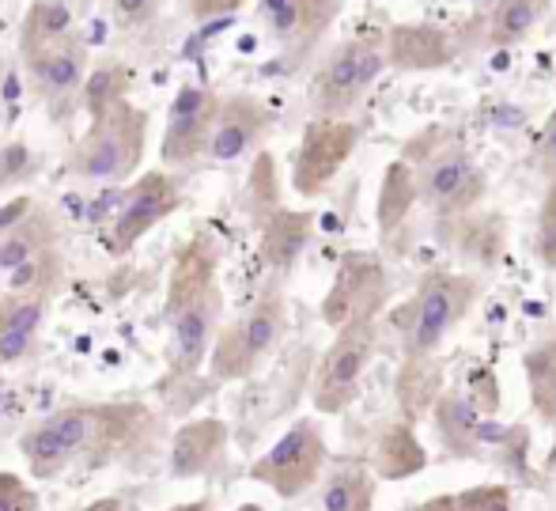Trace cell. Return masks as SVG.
I'll return each mask as SVG.
<instances>
[{
  "instance_id": "obj_17",
  "label": "cell",
  "mask_w": 556,
  "mask_h": 511,
  "mask_svg": "<svg viewBox=\"0 0 556 511\" xmlns=\"http://www.w3.org/2000/svg\"><path fill=\"white\" fill-rule=\"evenodd\" d=\"M440 227L469 265L492 270V265L504 258L507 220L500 216V212H466V216L440 220Z\"/></svg>"
},
{
  "instance_id": "obj_26",
  "label": "cell",
  "mask_w": 556,
  "mask_h": 511,
  "mask_svg": "<svg viewBox=\"0 0 556 511\" xmlns=\"http://www.w3.org/2000/svg\"><path fill=\"white\" fill-rule=\"evenodd\" d=\"M538 15H542V0H496L489 27H484V42L492 50H511L527 42L530 30L538 27Z\"/></svg>"
},
{
  "instance_id": "obj_5",
  "label": "cell",
  "mask_w": 556,
  "mask_h": 511,
  "mask_svg": "<svg viewBox=\"0 0 556 511\" xmlns=\"http://www.w3.org/2000/svg\"><path fill=\"white\" fill-rule=\"evenodd\" d=\"M288 326V303L280 292H265L262 300L250 307L231 329H224L213 349V375L220 383L247 379L285 337Z\"/></svg>"
},
{
  "instance_id": "obj_20",
  "label": "cell",
  "mask_w": 556,
  "mask_h": 511,
  "mask_svg": "<svg viewBox=\"0 0 556 511\" xmlns=\"http://www.w3.org/2000/svg\"><path fill=\"white\" fill-rule=\"evenodd\" d=\"M224 444H227V428L224 421H190L178 428L175 436V447H170V474L175 477H198V474H208L216 466V459L224 454Z\"/></svg>"
},
{
  "instance_id": "obj_33",
  "label": "cell",
  "mask_w": 556,
  "mask_h": 511,
  "mask_svg": "<svg viewBox=\"0 0 556 511\" xmlns=\"http://www.w3.org/2000/svg\"><path fill=\"white\" fill-rule=\"evenodd\" d=\"M538 258L545 270H556V178L545 186L542 209H538Z\"/></svg>"
},
{
  "instance_id": "obj_12",
  "label": "cell",
  "mask_w": 556,
  "mask_h": 511,
  "mask_svg": "<svg viewBox=\"0 0 556 511\" xmlns=\"http://www.w3.org/2000/svg\"><path fill=\"white\" fill-rule=\"evenodd\" d=\"M387 68L394 73H435L454 65L458 42L446 27L432 23H397L387 30Z\"/></svg>"
},
{
  "instance_id": "obj_34",
  "label": "cell",
  "mask_w": 556,
  "mask_h": 511,
  "mask_svg": "<svg viewBox=\"0 0 556 511\" xmlns=\"http://www.w3.org/2000/svg\"><path fill=\"white\" fill-rule=\"evenodd\" d=\"M46 319V307L38 296H23V300H12L8 307H0V329H27L35 334Z\"/></svg>"
},
{
  "instance_id": "obj_14",
  "label": "cell",
  "mask_w": 556,
  "mask_h": 511,
  "mask_svg": "<svg viewBox=\"0 0 556 511\" xmlns=\"http://www.w3.org/2000/svg\"><path fill=\"white\" fill-rule=\"evenodd\" d=\"M269 125H273V114L265 110V102H257L254 96H235L220 102V117H216L213 140H208V155H213L216 163L239 160L250 148L262 145Z\"/></svg>"
},
{
  "instance_id": "obj_39",
  "label": "cell",
  "mask_w": 556,
  "mask_h": 511,
  "mask_svg": "<svg viewBox=\"0 0 556 511\" xmlns=\"http://www.w3.org/2000/svg\"><path fill=\"white\" fill-rule=\"evenodd\" d=\"M35 349V334L27 329H0V364H15Z\"/></svg>"
},
{
  "instance_id": "obj_23",
  "label": "cell",
  "mask_w": 556,
  "mask_h": 511,
  "mask_svg": "<svg viewBox=\"0 0 556 511\" xmlns=\"http://www.w3.org/2000/svg\"><path fill=\"white\" fill-rule=\"evenodd\" d=\"M443 398V364L435 357H405L397 375V406L405 421L417 424L432 416L435 402Z\"/></svg>"
},
{
  "instance_id": "obj_21",
  "label": "cell",
  "mask_w": 556,
  "mask_h": 511,
  "mask_svg": "<svg viewBox=\"0 0 556 511\" xmlns=\"http://www.w3.org/2000/svg\"><path fill=\"white\" fill-rule=\"evenodd\" d=\"M311 232H315V216L311 212H295V209L269 212L262 227V258L277 273H288L300 262L303 250H307Z\"/></svg>"
},
{
  "instance_id": "obj_22",
  "label": "cell",
  "mask_w": 556,
  "mask_h": 511,
  "mask_svg": "<svg viewBox=\"0 0 556 511\" xmlns=\"http://www.w3.org/2000/svg\"><path fill=\"white\" fill-rule=\"evenodd\" d=\"M417 201H420L417 171H413V163H405L402 155H397V160H390L387 171H382L379 198H375V224H379L382 239H390V235L409 220Z\"/></svg>"
},
{
  "instance_id": "obj_13",
  "label": "cell",
  "mask_w": 556,
  "mask_h": 511,
  "mask_svg": "<svg viewBox=\"0 0 556 511\" xmlns=\"http://www.w3.org/2000/svg\"><path fill=\"white\" fill-rule=\"evenodd\" d=\"M220 288H208L198 300H190L178 311H170V357L178 375H193L213 345L216 322H220Z\"/></svg>"
},
{
  "instance_id": "obj_7",
  "label": "cell",
  "mask_w": 556,
  "mask_h": 511,
  "mask_svg": "<svg viewBox=\"0 0 556 511\" xmlns=\"http://www.w3.org/2000/svg\"><path fill=\"white\" fill-rule=\"evenodd\" d=\"M375 349H379V319L337 329L333 345L326 349L323 364H318L315 395H311L318 413H344L356 402Z\"/></svg>"
},
{
  "instance_id": "obj_36",
  "label": "cell",
  "mask_w": 556,
  "mask_h": 511,
  "mask_svg": "<svg viewBox=\"0 0 556 511\" xmlns=\"http://www.w3.org/2000/svg\"><path fill=\"white\" fill-rule=\"evenodd\" d=\"M534 160H538V171L553 183L556 178V107H553V114L542 122V129H538Z\"/></svg>"
},
{
  "instance_id": "obj_15",
  "label": "cell",
  "mask_w": 556,
  "mask_h": 511,
  "mask_svg": "<svg viewBox=\"0 0 556 511\" xmlns=\"http://www.w3.org/2000/svg\"><path fill=\"white\" fill-rule=\"evenodd\" d=\"M337 15V0H262V20L273 38L292 46L295 53L311 50Z\"/></svg>"
},
{
  "instance_id": "obj_42",
  "label": "cell",
  "mask_w": 556,
  "mask_h": 511,
  "mask_svg": "<svg viewBox=\"0 0 556 511\" xmlns=\"http://www.w3.org/2000/svg\"><path fill=\"white\" fill-rule=\"evenodd\" d=\"M186 8H190L193 20L205 23V20H216V15H220V20H227L231 12H239L242 0H186Z\"/></svg>"
},
{
  "instance_id": "obj_10",
  "label": "cell",
  "mask_w": 556,
  "mask_h": 511,
  "mask_svg": "<svg viewBox=\"0 0 556 511\" xmlns=\"http://www.w3.org/2000/svg\"><path fill=\"white\" fill-rule=\"evenodd\" d=\"M216 117H220V99L201 84H186L170 102L167 133H163V163L186 167L201 152H208Z\"/></svg>"
},
{
  "instance_id": "obj_29",
  "label": "cell",
  "mask_w": 556,
  "mask_h": 511,
  "mask_svg": "<svg viewBox=\"0 0 556 511\" xmlns=\"http://www.w3.org/2000/svg\"><path fill=\"white\" fill-rule=\"evenodd\" d=\"M20 447H23V454H27L30 470H35L38 477L58 474V470L65 466L68 459H73V451H68V444L58 436V432L50 428V424H42V428L27 432Z\"/></svg>"
},
{
  "instance_id": "obj_8",
  "label": "cell",
  "mask_w": 556,
  "mask_h": 511,
  "mask_svg": "<svg viewBox=\"0 0 556 511\" xmlns=\"http://www.w3.org/2000/svg\"><path fill=\"white\" fill-rule=\"evenodd\" d=\"M144 133L148 117L122 99L111 114L91 125L88 140L76 152V171L84 178H99V183H117V178L132 175L140 163V148H144Z\"/></svg>"
},
{
  "instance_id": "obj_27",
  "label": "cell",
  "mask_w": 556,
  "mask_h": 511,
  "mask_svg": "<svg viewBox=\"0 0 556 511\" xmlns=\"http://www.w3.org/2000/svg\"><path fill=\"white\" fill-rule=\"evenodd\" d=\"M68 27H73V12H68L65 0H38L27 12V20H23V50H27V58L65 42Z\"/></svg>"
},
{
  "instance_id": "obj_11",
  "label": "cell",
  "mask_w": 556,
  "mask_h": 511,
  "mask_svg": "<svg viewBox=\"0 0 556 511\" xmlns=\"http://www.w3.org/2000/svg\"><path fill=\"white\" fill-rule=\"evenodd\" d=\"M182 198V186L175 183L163 171H152L144 175L129 194H125L122 209H117L114 220V235H111V250L114 254H125L137 239H144V232H152L163 216Z\"/></svg>"
},
{
  "instance_id": "obj_35",
  "label": "cell",
  "mask_w": 556,
  "mask_h": 511,
  "mask_svg": "<svg viewBox=\"0 0 556 511\" xmlns=\"http://www.w3.org/2000/svg\"><path fill=\"white\" fill-rule=\"evenodd\" d=\"M466 398L481 409L484 416H496L500 409V383H496V372H492L489 364H477L473 375H469V390Z\"/></svg>"
},
{
  "instance_id": "obj_37",
  "label": "cell",
  "mask_w": 556,
  "mask_h": 511,
  "mask_svg": "<svg viewBox=\"0 0 556 511\" xmlns=\"http://www.w3.org/2000/svg\"><path fill=\"white\" fill-rule=\"evenodd\" d=\"M38 500L35 493L23 485V477L0 474V511H35Z\"/></svg>"
},
{
  "instance_id": "obj_48",
  "label": "cell",
  "mask_w": 556,
  "mask_h": 511,
  "mask_svg": "<svg viewBox=\"0 0 556 511\" xmlns=\"http://www.w3.org/2000/svg\"><path fill=\"white\" fill-rule=\"evenodd\" d=\"M239 511H265V508H257V504H242Z\"/></svg>"
},
{
  "instance_id": "obj_9",
  "label": "cell",
  "mask_w": 556,
  "mask_h": 511,
  "mask_svg": "<svg viewBox=\"0 0 556 511\" xmlns=\"http://www.w3.org/2000/svg\"><path fill=\"white\" fill-rule=\"evenodd\" d=\"M359 145V125L356 122H337V117H315L303 129V140L295 148L292 160V186L300 198H323L333 186V178L344 171Z\"/></svg>"
},
{
  "instance_id": "obj_2",
  "label": "cell",
  "mask_w": 556,
  "mask_h": 511,
  "mask_svg": "<svg viewBox=\"0 0 556 511\" xmlns=\"http://www.w3.org/2000/svg\"><path fill=\"white\" fill-rule=\"evenodd\" d=\"M405 163H413V171H417L420 204H428L435 212V220L477 212V204L489 194V175L481 171V163L469 155V148L462 140H451L446 133L425 155Z\"/></svg>"
},
{
  "instance_id": "obj_28",
  "label": "cell",
  "mask_w": 556,
  "mask_h": 511,
  "mask_svg": "<svg viewBox=\"0 0 556 511\" xmlns=\"http://www.w3.org/2000/svg\"><path fill=\"white\" fill-rule=\"evenodd\" d=\"M50 227H46V220L38 216V212H30V220H23L20 227H15L12 235H8L4 242H0V270H20V265H27L30 258L42 254V247L50 242Z\"/></svg>"
},
{
  "instance_id": "obj_3",
  "label": "cell",
  "mask_w": 556,
  "mask_h": 511,
  "mask_svg": "<svg viewBox=\"0 0 556 511\" xmlns=\"http://www.w3.org/2000/svg\"><path fill=\"white\" fill-rule=\"evenodd\" d=\"M382 68H387V53L375 50L364 38H349V42L333 46V53L318 65L307 91L315 117H337V122H344L364 102V96L379 80Z\"/></svg>"
},
{
  "instance_id": "obj_4",
  "label": "cell",
  "mask_w": 556,
  "mask_h": 511,
  "mask_svg": "<svg viewBox=\"0 0 556 511\" xmlns=\"http://www.w3.org/2000/svg\"><path fill=\"white\" fill-rule=\"evenodd\" d=\"M390 303V270L379 250H344L333 285L323 300V322L330 329L375 322Z\"/></svg>"
},
{
  "instance_id": "obj_45",
  "label": "cell",
  "mask_w": 556,
  "mask_h": 511,
  "mask_svg": "<svg viewBox=\"0 0 556 511\" xmlns=\"http://www.w3.org/2000/svg\"><path fill=\"white\" fill-rule=\"evenodd\" d=\"M4 99L8 102L20 99V76H8V80H4Z\"/></svg>"
},
{
  "instance_id": "obj_19",
  "label": "cell",
  "mask_w": 556,
  "mask_h": 511,
  "mask_svg": "<svg viewBox=\"0 0 556 511\" xmlns=\"http://www.w3.org/2000/svg\"><path fill=\"white\" fill-rule=\"evenodd\" d=\"M30 76H35L38 91L50 99V107H58V114L65 110L68 99H76L84 84V46L76 38L50 46V50L30 58Z\"/></svg>"
},
{
  "instance_id": "obj_43",
  "label": "cell",
  "mask_w": 556,
  "mask_h": 511,
  "mask_svg": "<svg viewBox=\"0 0 556 511\" xmlns=\"http://www.w3.org/2000/svg\"><path fill=\"white\" fill-rule=\"evenodd\" d=\"M20 167H27V145H8L4 148V183L20 175Z\"/></svg>"
},
{
  "instance_id": "obj_41",
  "label": "cell",
  "mask_w": 556,
  "mask_h": 511,
  "mask_svg": "<svg viewBox=\"0 0 556 511\" xmlns=\"http://www.w3.org/2000/svg\"><path fill=\"white\" fill-rule=\"evenodd\" d=\"M155 8H160V0H114V15L125 27H137V23L152 20Z\"/></svg>"
},
{
  "instance_id": "obj_47",
  "label": "cell",
  "mask_w": 556,
  "mask_h": 511,
  "mask_svg": "<svg viewBox=\"0 0 556 511\" xmlns=\"http://www.w3.org/2000/svg\"><path fill=\"white\" fill-rule=\"evenodd\" d=\"M175 511H208V504H193V508H175Z\"/></svg>"
},
{
  "instance_id": "obj_40",
  "label": "cell",
  "mask_w": 556,
  "mask_h": 511,
  "mask_svg": "<svg viewBox=\"0 0 556 511\" xmlns=\"http://www.w3.org/2000/svg\"><path fill=\"white\" fill-rule=\"evenodd\" d=\"M30 212H35V201H30V198L8 201L4 209H0V242H4L8 235H12L15 227L23 224V220H30Z\"/></svg>"
},
{
  "instance_id": "obj_16",
  "label": "cell",
  "mask_w": 556,
  "mask_h": 511,
  "mask_svg": "<svg viewBox=\"0 0 556 511\" xmlns=\"http://www.w3.org/2000/svg\"><path fill=\"white\" fill-rule=\"evenodd\" d=\"M484 413L469 402L466 395H454L443 390V398L432 409V428L435 439L451 459H481V444H484Z\"/></svg>"
},
{
  "instance_id": "obj_6",
  "label": "cell",
  "mask_w": 556,
  "mask_h": 511,
  "mask_svg": "<svg viewBox=\"0 0 556 511\" xmlns=\"http://www.w3.org/2000/svg\"><path fill=\"white\" fill-rule=\"evenodd\" d=\"M326 454L330 451H326V436L318 428V421L303 416L250 466V477L269 485L280 500H295L311 485H318V477L326 470Z\"/></svg>"
},
{
  "instance_id": "obj_24",
  "label": "cell",
  "mask_w": 556,
  "mask_h": 511,
  "mask_svg": "<svg viewBox=\"0 0 556 511\" xmlns=\"http://www.w3.org/2000/svg\"><path fill=\"white\" fill-rule=\"evenodd\" d=\"M375 477L371 462H341L323 485V511H375Z\"/></svg>"
},
{
  "instance_id": "obj_38",
  "label": "cell",
  "mask_w": 556,
  "mask_h": 511,
  "mask_svg": "<svg viewBox=\"0 0 556 511\" xmlns=\"http://www.w3.org/2000/svg\"><path fill=\"white\" fill-rule=\"evenodd\" d=\"M50 270H53V258L42 250V254L30 258L27 265H20V270L12 273V292H30V288H35L38 281L50 277Z\"/></svg>"
},
{
  "instance_id": "obj_30",
  "label": "cell",
  "mask_w": 556,
  "mask_h": 511,
  "mask_svg": "<svg viewBox=\"0 0 556 511\" xmlns=\"http://www.w3.org/2000/svg\"><path fill=\"white\" fill-rule=\"evenodd\" d=\"M50 428L58 432L61 439L68 444V451H88L96 447V432H99V409H84V406H73V409H58L50 416Z\"/></svg>"
},
{
  "instance_id": "obj_32",
  "label": "cell",
  "mask_w": 556,
  "mask_h": 511,
  "mask_svg": "<svg viewBox=\"0 0 556 511\" xmlns=\"http://www.w3.org/2000/svg\"><path fill=\"white\" fill-rule=\"evenodd\" d=\"M458 511H515V493L504 482L469 485L458 493Z\"/></svg>"
},
{
  "instance_id": "obj_1",
  "label": "cell",
  "mask_w": 556,
  "mask_h": 511,
  "mask_svg": "<svg viewBox=\"0 0 556 511\" xmlns=\"http://www.w3.org/2000/svg\"><path fill=\"white\" fill-rule=\"evenodd\" d=\"M481 300V281L473 273L428 270L417 292L390 311V326L402 337L405 357H435L462 319Z\"/></svg>"
},
{
  "instance_id": "obj_18",
  "label": "cell",
  "mask_w": 556,
  "mask_h": 511,
  "mask_svg": "<svg viewBox=\"0 0 556 511\" xmlns=\"http://www.w3.org/2000/svg\"><path fill=\"white\" fill-rule=\"evenodd\" d=\"M367 462H371V470H375L379 482H409V477L425 474L428 462H432V454H428V447L420 444L417 424L394 421L379 432L375 451Z\"/></svg>"
},
{
  "instance_id": "obj_31",
  "label": "cell",
  "mask_w": 556,
  "mask_h": 511,
  "mask_svg": "<svg viewBox=\"0 0 556 511\" xmlns=\"http://www.w3.org/2000/svg\"><path fill=\"white\" fill-rule=\"evenodd\" d=\"M122 91H125L122 68H99V73H91V80L84 84V107H88V114L99 122V117L111 114L117 102H122Z\"/></svg>"
},
{
  "instance_id": "obj_46",
  "label": "cell",
  "mask_w": 556,
  "mask_h": 511,
  "mask_svg": "<svg viewBox=\"0 0 556 511\" xmlns=\"http://www.w3.org/2000/svg\"><path fill=\"white\" fill-rule=\"evenodd\" d=\"M88 511H122V504H117V500H99V504H91Z\"/></svg>"
},
{
  "instance_id": "obj_25",
  "label": "cell",
  "mask_w": 556,
  "mask_h": 511,
  "mask_svg": "<svg viewBox=\"0 0 556 511\" xmlns=\"http://www.w3.org/2000/svg\"><path fill=\"white\" fill-rule=\"evenodd\" d=\"M522 375H527L530 409L542 421H556V337H545L534 349L522 352Z\"/></svg>"
},
{
  "instance_id": "obj_44",
  "label": "cell",
  "mask_w": 556,
  "mask_h": 511,
  "mask_svg": "<svg viewBox=\"0 0 556 511\" xmlns=\"http://www.w3.org/2000/svg\"><path fill=\"white\" fill-rule=\"evenodd\" d=\"M417 511H458V493H440V497L425 500Z\"/></svg>"
}]
</instances>
